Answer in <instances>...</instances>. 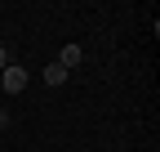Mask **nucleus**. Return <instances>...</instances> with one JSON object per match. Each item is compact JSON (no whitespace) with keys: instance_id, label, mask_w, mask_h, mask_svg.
Wrapping results in <instances>:
<instances>
[{"instance_id":"1","label":"nucleus","mask_w":160,"mask_h":152,"mask_svg":"<svg viewBox=\"0 0 160 152\" xmlns=\"http://www.w3.org/2000/svg\"><path fill=\"white\" fill-rule=\"evenodd\" d=\"M0 90H5V94H22L27 90V67L22 63H9L5 72H0Z\"/></svg>"},{"instance_id":"4","label":"nucleus","mask_w":160,"mask_h":152,"mask_svg":"<svg viewBox=\"0 0 160 152\" xmlns=\"http://www.w3.org/2000/svg\"><path fill=\"white\" fill-rule=\"evenodd\" d=\"M0 130H9V112L5 107H0Z\"/></svg>"},{"instance_id":"2","label":"nucleus","mask_w":160,"mask_h":152,"mask_svg":"<svg viewBox=\"0 0 160 152\" xmlns=\"http://www.w3.org/2000/svg\"><path fill=\"white\" fill-rule=\"evenodd\" d=\"M58 67H62V72L80 67V45H62V49H58Z\"/></svg>"},{"instance_id":"3","label":"nucleus","mask_w":160,"mask_h":152,"mask_svg":"<svg viewBox=\"0 0 160 152\" xmlns=\"http://www.w3.org/2000/svg\"><path fill=\"white\" fill-rule=\"evenodd\" d=\"M62 81H67V72L58 67V63H49L45 67V85H62Z\"/></svg>"}]
</instances>
